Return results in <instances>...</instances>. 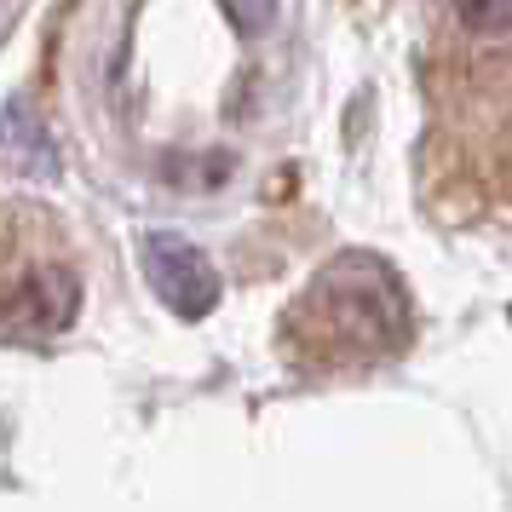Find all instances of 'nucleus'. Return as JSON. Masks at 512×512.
Listing matches in <instances>:
<instances>
[{"label":"nucleus","instance_id":"nucleus-5","mask_svg":"<svg viewBox=\"0 0 512 512\" xmlns=\"http://www.w3.org/2000/svg\"><path fill=\"white\" fill-rule=\"evenodd\" d=\"M449 12H455V24H461L466 35H478V41H495V35L512 29V0H449Z\"/></svg>","mask_w":512,"mask_h":512},{"label":"nucleus","instance_id":"nucleus-6","mask_svg":"<svg viewBox=\"0 0 512 512\" xmlns=\"http://www.w3.org/2000/svg\"><path fill=\"white\" fill-rule=\"evenodd\" d=\"M225 18H231V29L242 41H254V35H265L277 24V0H225Z\"/></svg>","mask_w":512,"mask_h":512},{"label":"nucleus","instance_id":"nucleus-4","mask_svg":"<svg viewBox=\"0 0 512 512\" xmlns=\"http://www.w3.org/2000/svg\"><path fill=\"white\" fill-rule=\"evenodd\" d=\"M144 271L156 282V294H162L179 317H202L219 294V282H213V265L196 248H190L185 236L173 231H150L144 236Z\"/></svg>","mask_w":512,"mask_h":512},{"label":"nucleus","instance_id":"nucleus-3","mask_svg":"<svg viewBox=\"0 0 512 512\" xmlns=\"http://www.w3.org/2000/svg\"><path fill=\"white\" fill-rule=\"evenodd\" d=\"M426 173L443 213L512 225V81H478L466 110H443Z\"/></svg>","mask_w":512,"mask_h":512},{"label":"nucleus","instance_id":"nucleus-1","mask_svg":"<svg viewBox=\"0 0 512 512\" xmlns=\"http://www.w3.org/2000/svg\"><path fill=\"white\" fill-rule=\"evenodd\" d=\"M277 340L300 374H369L409 351L415 305L386 259L346 248L282 311Z\"/></svg>","mask_w":512,"mask_h":512},{"label":"nucleus","instance_id":"nucleus-2","mask_svg":"<svg viewBox=\"0 0 512 512\" xmlns=\"http://www.w3.org/2000/svg\"><path fill=\"white\" fill-rule=\"evenodd\" d=\"M87 300L81 248L35 202H0V346H47L70 334Z\"/></svg>","mask_w":512,"mask_h":512}]
</instances>
